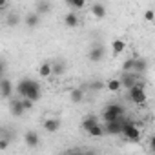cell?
<instances>
[{
	"label": "cell",
	"mask_w": 155,
	"mask_h": 155,
	"mask_svg": "<svg viewBox=\"0 0 155 155\" xmlns=\"http://www.w3.org/2000/svg\"><path fill=\"white\" fill-rule=\"evenodd\" d=\"M124 49H126V42L122 40V38H115L113 42H111V53L117 57V55H120V53H124Z\"/></svg>",
	"instance_id": "obj_16"
},
{
	"label": "cell",
	"mask_w": 155,
	"mask_h": 155,
	"mask_svg": "<svg viewBox=\"0 0 155 155\" xmlns=\"http://www.w3.org/2000/svg\"><path fill=\"white\" fill-rule=\"evenodd\" d=\"M66 73V62L64 60H57V62H53V75H64Z\"/></svg>",
	"instance_id": "obj_22"
},
{
	"label": "cell",
	"mask_w": 155,
	"mask_h": 155,
	"mask_svg": "<svg viewBox=\"0 0 155 155\" xmlns=\"http://www.w3.org/2000/svg\"><path fill=\"white\" fill-rule=\"evenodd\" d=\"M84 155H95V153H93V151H88V153H84Z\"/></svg>",
	"instance_id": "obj_32"
},
{
	"label": "cell",
	"mask_w": 155,
	"mask_h": 155,
	"mask_svg": "<svg viewBox=\"0 0 155 155\" xmlns=\"http://www.w3.org/2000/svg\"><path fill=\"white\" fill-rule=\"evenodd\" d=\"M9 110H11V113H13L15 117H22V115L26 113V108H24L22 101H13L11 106H9Z\"/></svg>",
	"instance_id": "obj_17"
},
{
	"label": "cell",
	"mask_w": 155,
	"mask_h": 155,
	"mask_svg": "<svg viewBox=\"0 0 155 155\" xmlns=\"http://www.w3.org/2000/svg\"><path fill=\"white\" fill-rule=\"evenodd\" d=\"M90 11H91V15H93L95 18H104V17H106V6H104V4H101V2L91 4Z\"/></svg>",
	"instance_id": "obj_12"
},
{
	"label": "cell",
	"mask_w": 155,
	"mask_h": 155,
	"mask_svg": "<svg viewBox=\"0 0 155 155\" xmlns=\"http://www.w3.org/2000/svg\"><path fill=\"white\" fill-rule=\"evenodd\" d=\"M17 93L22 97V99H28L31 102H37L42 95V88L37 81L33 79H22L18 84H17Z\"/></svg>",
	"instance_id": "obj_1"
},
{
	"label": "cell",
	"mask_w": 155,
	"mask_h": 155,
	"mask_svg": "<svg viewBox=\"0 0 155 155\" xmlns=\"http://www.w3.org/2000/svg\"><path fill=\"white\" fill-rule=\"evenodd\" d=\"M146 69H148V62H146V58L137 57V62H135V69H133V73L140 75V73H144Z\"/></svg>",
	"instance_id": "obj_20"
},
{
	"label": "cell",
	"mask_w": 155,
	"mask_h": 155,
	"mask_svg": "<svg viewBox=\"0 0 155 155\" xmlns=\"http://www.w3.org/2000/svg\"><path fill=\"white\" fill-rule=\"evenodd\" d=\"M101 122H99V119L95 117V115H88V117H84V120H82V130L86 131V133H90L95 126H99Z\"/></svg>",
	"instance_id": "obj_11"
},
{
	"label": "cell",
	"mask_w": 155,
	"mask_h": 155,
	"mask_svg": "<svg viewBox=\"0 0 155 155\" xmlns=\"http://www.w3.org/2000/svg\"><path fill=\"white\" fill-rule=\"evenodd\" d=\"M150 150H151V151L155 153V135H153V137L150 139Z\"/></svg>",
	"instance_id": "obj_30"
},
{
	"label": "cell",
	"mask_w": 155,
	"mask_h": 155,
	"mask_svg": "<svg viewBox=\"0 0 155 155\" xmlns=\"http://www.w3.org/2000/svg\"><path fill=\"white\" fill-rule=\"evenodd\" d=\"M71 9H84L86 8V2H82V0H69V2H66Z\"/></svg>",
	"instance_id": "obj_24"
},
{
	"label": "cell",
	"mask_w": 155,
	"mask_h": 155,
	"mask_svg": "<svg viewBox=\"0 0 155 155\" xmlns=\"http://www.w3.org/2000/svg\"><path fill=\"white\" fill-rule=\"evenodd\" d=\"M120 82H122V88L131 90L133 86H137V84H139V75H137V73H122Z\"/></svg>",
	"instance_id": "obj_6"
},
{
	"label": "cell",
	"mask_w": 155,
	"mask_h": 155,
	"mask_svg": "<svg viewBox=\"0 0 155 155\" xmlns=\"http://www.w3.org/2000/svg\"><path fill=\"white\" fill-rule=\"evenodd\" d=\"M22 104H24V108H26V111L33 108V102H31V101H28V99H22Z\"/></svg>",
	"instance_id": "obj_29"
},
{
	"label": "cell",
	"mask_w": 155,
	"mask_h": 155,
	"mask_svg": "<svg viewBox=\"0 0 155 155\" xmlns=\"http://www.w3.org/2000/svg\"><path fill=\"white\" fill-rule=\"evenodd\" d=\"M144 20L146 22H153L155 20V11L153 9H146L144 11Z\"/></svg>",
	"instance_id": "obj_26"
},
{
	"label": "cell",
	"mask_w": 155,
	"mask_h": 155,
	"mask_svg": "<svg viewBox=\"0 0 155 155\" xmlns=\"http://www.w3.org/2000/svg\"><path fill=\"white\" fill-rule=\"evenodd\" d=\"M122 117H124V108H122L120 104H110V106H106L104 111H102V120H104V124H106V122L120 120Z\"/></svg>",
	"instance_id": "obj_2"
},
{
	"label": "cell",
	"mask_w": 155,
	"mask_h": 155,
	"mask_svg": "<svg viewBox=\"0 0 155 155\" xmlns=\"http://www.w3.org/2000/svg\"><path fill=\"white\" fill-rule=\"evenodd\" d=\"M18 22H20L18 13H9V15H8V26H17Z\"/></svg>",
	"instance_id": "obj_25"
},
{
	"label": "cell",
	"mask_w": 155,
	"mask_h": 155,
	"mask_svg": "<svg viewBox=\"0 0 155 155\" xmlns=\"http://www.w3.org/2000/svg\"><path fill=\"white\" fill-rule=\"evenodd\" d=\"M8 146H9V140L6 137H2L0 139V150H8Z\"/></svg>",
	"instance_id": "obj_28"
},
{
	"label": "cell",
	"mask_w": 155,
	"mask_h": 155,
	"mask_svg": "<svg viewBox=\"0 0 155 155\" xmlns=\"http://www.w3.org/2000/svg\"><path fill=\"white\" fill-rule=\"evenodd\" d=\"M24 22H26V26H28L29 29H35V28L40 24V15H37V13H29V15H26Z\"/></svg>",
	"instance_id": "obj_15"
},
{
	"label": "cell",
	"mask_w": 155,
	"mask_h": 155,
	"mask_svg": "<svg viewBox=\"0 0 155 155\" xmlns=\"http://www.w3.org/2000/svg\"><path fill=\"white\" fill-rule=\"evenodd\" d=\"M122 137L128 142H139L140 140V128L131 122V120H124V128H122Z\"/></svg>",
	"instance_id": "obj_3"
},
{
	"label": "cell",
	"mask_w": 155,
	"mask_h": 155,
	"mask_svg": "<svg viewBox=\"0 0 155 155\" xmlns=\"http://www.w3.org/2000/svg\"><path fill=\"white\" fill-rule=\"evenodd\" d=\"M122 128H124V119L115 120V122H106L104 124V133H108V135H122Z\"/></svg>",
	"instance_id": "obj_5"
},
{
	"label": "cell",
	"mask_w": 155,
	"mask_h": 155,
	"mask_svg": "<svg viewBox=\"0 0 155 155\" xmlns=\"http://www.w3.org/2000/svg\"><path fill=\"white\" fill-rule=\"evenodd\" d=\"M69 99H71L73 104H81L84 101V90L82 88H73L69 91Z\"/></svg>",
	"instance_id": "obj_14"
},
{
	"label": "cell",
	"mask_w": 155,
	"mask_h": 155,
	"mask_svg": "<svg viewBox=\"0 0 155 155\" xmlns=\"http://www.w3.org/2000/svg\"><path fill=\"white\" fill-rule=\"evenodd\" d=\"M68 155H84V153H81V151H69Z\"/></svg>",
	"instance_id": "obj_31"
},
{
	"label": "cell",
	"mask_w": 155,
	"mask_h": 155,
	"mask_svg": "<svg viewBox=\"0 0 155 155\" xmlns=\"http://www.w3.org/2000/svg\"><path fill=\"white\" fill-rule=\"evenodd\" d=\"M135 62H137V57H130V58H126L124 64H122V71H124V73H133V69H135Z\"/></svg>",
	"instance_id": "obj_21"
},
{
	"label": "cell",
	"mask_w": 155,
	"mask_h": 155,
	"mask_svg": "<svg viewBox=\"0 0 155 155\" xmlns=\"http://www.w3.org/2000/svg\"><path fill=\"white\" fill-rule=\"evenodd\" d=\"M102 88H106V84H104V82H101V81H97V82H91V84H90V90H93V91H101Z\"/></svg>",
	"instance_id": "obj_27"
},
{
	"label": "cell",
	"mask_w": 155,
	"mask_h": 155,
	"mask_svg": "<svg viewBox=\"0 0 155 155\" xmlns=\"http://www.w3.org/2000/svg\"><path fill=\"white\" fill-rule=\"evenodd\" d=\"M81 20H79V15H77L75 11H69L64 15V26L69 28V29H75V28H79Z\"/></svg>",
	"instance_id": "obj_10"
},
{
	"label": "cell",
	"mask_w": 155,
	"mask_h": 155,
	"mask_svg": "<svg viewBox=\"0 0 155 155\" xmlns=\"http://www.w3.org/2000/svg\"><path fill=\"white\" fill-rule=\"evenodd\" d=\"M13 82L8 79V77H4L2 81H0V95H2V99H9L13 95Z\"/></svg>",
	"instance_id": "obj_8"
},
{
	"label": "cell",
	"mask_w": 155,
	"mask_h": 155,
	"mask_svg": "<svg viewBox=\"0 0 155 155\" xmlns=\"http://www.w3.org/2000/svg\"><path fill=\"white\" fill-rule=\"evenodd\" d=\"M49 11H51V4L49 2H38L37 4V11H35L37 15H48Z\"/></svg>",
	"instance_id": "obj_23"
},
{
	"label": "cell",
	"mask_w": 155,
	"mask_h": 155,
	"mask_svg": "<svg viewBox=\"0 0 155 155\" xmlns=\"http://www.w3.org/2000/svg\"><path fill=\"white\" fill-rule=\"evenodd\" d=\"M24 140H26V144L29 148H37L38 146V135H37V131H33V130L26 131L24 133Z\"/></svg>",
	"instance_id": "obj_13"
},
{
	"label": "cell",
	"mask_w": 155,
	"mask_h": 155,
	"mask_svg": "<svg viewBox=\"0 0 155 155\" xmlns=\"http://www.w3.org/2000/svg\"><path fill=\"white\" fill-rule=\"evenodd\" d=\"M88 58H90V62H101V60L104 58V46H101V44H95V46L90 49V53H88Z\"/></svg>",
	"instance_id": "obj_9"
},
{
	"label": "cell",
	"mask_w": 155,
	"mask_h": 155,
	"mask_svg": "<svg viewBox=\"0 0 155 155\" xmlns=\"http://www.w3.org/2000/svg\"><path fill=\"white\" fill-rule=\"evenodd\" d=\"M120 88H122L120 79H111V81H108V82H106V90H108V91H111V93H119V91H120Z\"/></svg>",
	"instance_id": "obj_18"
},
{
	"label": "cell",
	"mask_w": 155,
	"mask_h": 155,
	"mask_svg": "<svg viewBox=\"0 0 155 155\" xmlns=\"http://www.w3.org/2000/svg\"><path fill=\"white\" fill-rule=\"evenodd\" d=\"M128 95H130V101L135 102L137 106H144L148 102V95H146V90H144V84L142 82H139L137 86H133Z\"/></svg>",
	"instance_id": "obj_4"
},
{
	"label": "cell",
	"mask_w": 155,
	"mask_h": 155,
	"mask_svg": "<svg viewBox=\"0 0 155 155\" xmlns=\"http://www.w3.org/2000/svg\"><path fill=\"white\" fill-rule=\"evenodd\" d=\"M38 75L44 77V79L51 77V75H53V64H51V62H44V64L38 68Z\"/></svg>",
	"instance_id": "obj_19"
},
{
	"label": "cell",
	"mask_w": 155,
	"mask_h": 155,
	"mask_svg": "<svg viewBox=\"0 0 155 155\" xmlns=\"http://www.w3.org/2000/svg\"><path fill=\"white\" fill-rule=\"evenodd\" d=\"M60 126H62V122H60L58 117H48V119L44 120V130H46L48 133H57V131L60 130Z\"/></svg>",
	"instance_id": "obj_7"
}]
</instances>
